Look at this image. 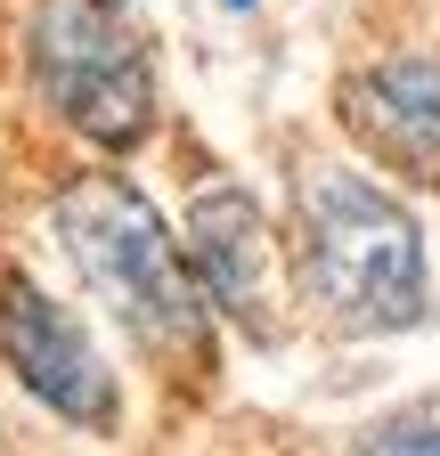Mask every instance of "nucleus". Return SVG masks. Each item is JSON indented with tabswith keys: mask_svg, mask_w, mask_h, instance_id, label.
Instances as JSON below:
<instances>
[{
	"mask_svg": "<svg viewBox=\"0 0 440 456\" xmlns=\"http://www.w3.org/2000/svg\"><path fill=\"white\" fill-rule=\"evenodd\" d=\"M294 294L335 334H408L424 318V228L359 163L294 171Z\"/></svg>",
	"mask_w": 440,
	"mask_h": 456,
	"instance_id": "obj_2",
	"label": "nucleus"
},
{
	"mask_svg": "<svg viewBox=\"0 0 440 456\" xmlns=\"http://www.w3.org/2000/svg\"><path fill=\"white\" fill-rule=\"evenodd\" d=\"M33 82L106 155H123L155 131V66H147L131 0H41Z\"/></svg>",
	"mask_w": 440,
	"mask_h": 456,
	"instance_id": "obj_3",
	"label": "nucleus"
},
{
	"mask_svg": "<svg viewBox=\"0 0 440 456\" xmlns=\"http://www.w3.org/2000/svg\"><path fill=\"white\" fill-rule=\"evenodd\" d=\"M0 359L49 416H66L82 432H115V416H123L115 367L98 359L82 318L58 294H41L33 277H0Z\"/></svg>",
	"mask_w": 440,
	"mask_h": 456,
	"instance_id": "obj_4",
	"label": "nucleus"
},
{
	"mask_svg": "<svg viewBox=\"0 0 440 456\" xmlns=\"http://www.w3.org/2000/svg\"><path fill=\"white\" fill-rule=\"evenodd\" d=\"M343 131L408 171V180L440 188V57H375L343 82Z\"/></svg>",
	"mask_w": 440,
	"mask_h": 456,
	"instance_id": "obj_6",
	"label": "nucleus"
},
{
	"mask_svg": "<svg viewBox=\"0 0 440 456\" xmlns=\"http://www.w3.org/2000/svg\"><path fill=\"white\" fill-rule=\"evenodd\" d=\"M359 448L367 456H440V424H424V416H383V424H367Z\"/></svg>",
	"mask_w": 440,
	"mask_h": 456,
	"instance_id": "obj_7",
	"label": "nucleus"
},
{
	"mask_svg": "<svg viewBox=\"0 0 440 456\" xmlns=\"http://www.w3.org/2000/svg\"><path fill=\"white\" fill-rule=\"evenodd\" d=\"M74 277L90 285V302H106L147 359L163 367H204L212 359V294L188 261V237L155 220V204L123 180V171H82L49 212Z\"/></svg>",
	"mask_w": 440,
	"mask_h": 456,
	"instance_id": "obj_1",
	"label": "nucleus"
},
{
	"mask_svg": "<svg viewBox=\"0 0 440 456\" xmlns=\"http://www.w3.org/2000/svg\"><path fill=\"white\" fill-rule=\"evenodd\" d=\"M188 261L204 277V294L220 318H237L253 342L286 334V269H278V237L245 188H204L188 204Z\"/></svg>",
	"mask_w": 440,
	"mask_h": 456,
	"instance_id": "obj_5",
	"label": "nucleus"
},
{
	"mask_svg": "<svg viewBox=\"0 0 440 456\" xmlns=\"http://www.w3.org/2000/svg\"><path fill=\"white\" fill-rule=\"evenodd\" d=\"M229 9H245V0H229Z\"/></svg>",
	"mask_w": 440,
	"mask_h": 456,
	"instance_id": "obj_8",
	"label": "nucleus"
}]
</instances>
